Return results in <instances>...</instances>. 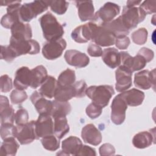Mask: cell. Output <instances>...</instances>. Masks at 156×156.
Returning <instances> with one entry per match:
<instances>
[{
    "label": "cell",
    "instance_id": "obj_22",
    "mask_svg": "<svg viewBox=\"0 0 156 156\" xmlns=\"http://www.w3.org/2000/svg\"><path fill=\"white\" fill-rule=\"evenodd\" d=\"M75 3L81 21L93 20L94 16V8L92 1H76Z\"/></svg>",
    "mask_w": 156,
    "mask_h": 156
},
{
    "label": "cell",
    "instance_id": "obj_39",
    "mask_svg": "<svg viewBox=\"0 0 156 156\" xmlns=\"http://www.w3.org/2000/svg\"><path fill=\"white\" fill-rule=\"evenodd\" d=\"M10 101L13 104L18 105L23 103L27 99V94L24 90H14L10 95Z\"/></svg>",
    "mask_w": 156,
    "mask_h": 156
},
{
    "label": "cell",
    "instance_id": "obj_20",
    "mask_svg": "<svg viewBox=\"0 0 156 156\" xmlns=\"http://www.w3.org/2000/svg\"><path fill=\"white\" fill-rule=\"evenodd\" d=\"M93 22L76 27L71 32V38L77 43H85L91 39Z\"/></svg>",
    "mask_w": 156,
    "mask_h": 156
},
{
    "label": "cell",
    "instance_id": "obj_7",
    "mask_svg": "<svg viewBox=\"0 0 156 156\" xmlns=\"http://www.w3.org/2000/svg\"><path fill=\"white\" fill-rule=\"evenodd\" d=\"M116 38V37L110 30L93 22L91 40L96 44L102 47L110 46L115 44Z\"/></svg>",
    "mask_w": 156,
    "mask_h": 156
},
{
    "label": "cell",
    "instance_id": "obj_21",
    "mask_svg": "<svg viewBox=\"0 0 156 156\" xmlns=\"http://www.w3.org/2000/svg\"><path fill=\"white\" fill-rule=\"evenodd\" d=\"M15 112L12 106L9 104L8 98L0 96V117L1 124L12 123L15 121Z\"/></svg>",
    "mask_w": 156,
    "mask_h": 156
},
{
    "label": "cell",
    "instance_id": "obj_47",
    "mask_svg": "<svg viewBox=\"0 0 156 156\" xmlns=\"http://www.w3.org/2000/svg\"><path fill=\"white\" fill-rule=\"evenodd\" d=\"M130 43V40L129 38L127 36H121L118 37L115 40V45L117 48L123 50L126 49Z\"/></svg>",
    "mask_w": 156,
    "mask_h": 156
},
{
    "label": "cell",
    "instance_id": "obj_45",
    "mask_svg": "<svg viewBox=\"0 0 156 156\" xmlns=\"http://www.w3.org/2000/svg\"><path fill=\"white\" fill-rule=\"evenodd\" d=\"M155 3V1H144L140 5V7L146 15L151 14L152 13H155L156 11Z\"/></svg>",
    "mask_w": 156,
    "mask_h": 156
},
{
    "label": "cell",
    "instance_id": "obj_43",
    "mask_svg": "<svg viewBox=\"0 0 156 156\" xmlns=\"http://www.w3.org/2000/svg\"><path fill=\"white\" fill-rule=\"evenodd\" d=\"M1 90L3 93L9 92L12 89V81L7 74L2 75L0 78Z\"/></svg>",
    "mask_w": 156,
    "mask_h": 156
},
{
    "label": "cell",
    "instance_id": "obj_18",
    "mask_svg": "<svg viewBox=\"0 0 156 156\" xmlns=\"http://www.w3.org/2000/svg\"><path fill=\"white\" fill-rule=\"evenodd\" d=\"M81 136L85 143L93 146L99 144L102 138L101 132L93 124H87L82 128Z\"/></svg>",
    "mask_w": 156,
    "mask_h": 156
},
{
    "label": "cell",
    "instance_id": "obj_19",
    "mask_svg": "<svg viewBox=\"0 0 156 156\" xmlns=\"http://www.w3.org/2000/svg\"><path fill=\"white\" fill-rule=\"evenodd\" d=\"M82 145V143L79 138L70 136L62 141V150L60 151V152L57 153V155H77Z\"/></svg>",
    "mask_w": 156,
    "mask_h": 156
},
{
    "label": "cell",
    "instance_id": "obj_23",
    "mask_svg": "<svg viewBox=\"0 0 156 156\" xmlns=\"http://www.w3.org/2000/svg\"><path fill=\"white\" fill-rule=\"evenodd\" d=\"M12 37L16 39L30 40L32 37V32L30 26L25 24L21 21H16L11 27Z\"/></svg>",
    "mask_w": 156,
    "mask_h": 156
},
{
    "label": "cell",
    "instance_id": "obj_16",
    "mask_svg": "<svg viewBox=\"0 0 156 156\" xmlns=\"http://www.w3.org/2000/svg\"><path fill=\"white\" fill-rule=\"evenodd\" d=\"M32 83V71L26 66H22L17 69L13 82L16 89L24 90Z\"/></svg>",
    "mask_w": 156,
    "mask_h": 156
},
{
    "label": "cell",
    "instance_id": "obj_26",
    "mask_svg": "<svg viewBox=\"0 0 156 156\" xmlns=\"http://www.w3.org/2000/svg\"><path fill=\"white\" fill-rule=\"evenodd\" d=\"M155 143V135L151 132L143 131L136 133L132 139L133 146L138 149H144Z\"/></svg>",
    "mask_w": 156,
    "mask_h": 156
},
{
    "label": "cell",
    "instance_id": "obj_42",
    "mask_svg": "<svg viewBox=\"0 0 156 156\" xmlns=\"http://www.w3.org/2000/svg\"><path fill=\"white\" fill-rule=\"evenodd\" d=\"M29 114L24 108H20L15 114V121L16 125H22L28 122Z\"/></svg>",
    "mask_w": 156,
    "mask_h": 156
},
{
    "label": "cell",
    "instance_id": "obj_25",
    "mask_svg": "<svg viewBox=\"0 0 156 156\" xmlns=\"http://www.w3.org/2000/svg\"><path fill=\"white\" fill-rule=\"evenodd\" d=\"M102 59L110 68H115L121 64L120 52L115 48H108L102 51Z\"/></svg>",
    "mask_w": 156,
    "mask_h": 156
},
{
    "label": "cell",
    "instance_id": "obj_49",
    "mask_svg": "<svg viewBox=\"0 0 156 156\" xmlns=\"http://www.w3.org/2000/svg\"><path fill=\"white\" fill-rule=\"evenodd\" d=\"M138 54H141L146 60L147 63L151 62L154 57V52L151 49L145 48V47L141 48L138 51Z\"/></svg>",
    "mask_w": 156,
    "mask_h": 156
},
{
    "label": "cell",
    "instance_id": "obj_44",
    "mask_svg": "<svg viewBox=\"0 0 156 156\" xmlns=\"http://www.w3.org/2000/svg\"><path fill=\"white\" fill-rule=\"evenodd\" d=\"M76 90V98H82L86 95V90L87 89V85L86 82L83 80H79L74 83Z\"/></svg>",
    "mask_w": 156,
    "mask_h": 156
},
{
    "label": "cell",
    "instance_id": "obj_51",
    "mask_svg": "<svg viewBox=\"0 0 156 156\" xmlns=\"http://www.w3.org/2000/svg\"><path fill=\"white\" fill-rule=\"evenodd\" d=\"M141 2V1H127V6H130V7H134L137 5H140V4Z\"/></svg>",
    "mask_w": 156,
    "mask_h": 156
},
{
    "label": "cell",
    "instance_id": "obj_24",
    "mask_svg": "<svg viewBox=\"0 0 156 156\" xmlns=\"http://www.w3.org/2000/svg\"><path fill=\"white\" fill-rule=\"evenodd\" d=\"M119 94L127 105L130 107H136L141 105L145 96L144 92L136 88L123 91Z\"/></svg>",
    "mask_w": 156,
    "mask_h": 156
},
{
    "label": "cell",
    "instance_id": "obj_29",
    "mask_svg": "<svg viewBox=\"0 0 156 156\" xmlns=\"http://www.w3.org/2000/svg\"><path fill=\"white\" fill-rule=\"evenodd\" d=\"M102 26L113 32L116 37L127 36L130 32V30L123 24L120 16L111 22Z\"/></svg>",
    "mask_w": 156,
    "mask_h": 156
},
{
    "label": "cell",
    "instance_id": "obj_11",
    "mask_svg": "<svg viewBox=\"0 0 156 156\" xmlns=\"http://www.w3.org/2000/svg\"><path fill=\"white\" fill-rule=\"evenodd\" d=\"M134 85L137 88L143 90H148L155 87V69L152 71L142 70L135 74Z\"/></svg>",
    "mask_w": 156,
    "mask_h": 156
},
{
    "label": "cell",
    "instance_id": "obj_38",
    "mask_svg": "<svg viewBox=\"0 0 156 156\" xmlns=\"http://www.w3.org/2000/svg\"><path fill=\"white\" fill-rule=\"evenodd\" d=\"M17 55L10 45H1V58L8 62H12Z\"/></svg>",
    "mask_w": 156,
    "mask_h": 156
},
{
    "label": "cell",
    "instance_id": "obj_5",
    "mask_svg": "<svg viewBox=\"0 0 156 156\" xmlns=\"http://www.w3.org/2000/svg\"><path fill=\"white\" fill-rule=\"evenodd\" d=\"M9 45L13 49L17 57L26 54H37L40 50L39 43L32 39H16L11 37Z\"/></svg>",
    "mask_w": 156,
    "mask_h": 156
},
{
    "label": "cell",
    "instance_id": "obj_6",
    "mask_svg": "<svg viewBox=\"0 0 156 156\" xmlns=\"http://www.w3.org/2000/svg\"><path fill=\"white\" fill-rule=\"evenodd\" d=\"M120 9L118 4L107 2L96 12L93 22L100 26L108 23L119 13Z\"/></svg>",
    "mask_w": 156,
    "mask_h": 156
},
{
    "label": "cell",
    "instance_id": "obj_41",
    "mask_svg": "<svg viewBox=\"0 0 156 156\" xmlns=\"http://www.w3.org/2000/svg\"><path fill=\"white\" fill-rule=\"evenodd\" d=\"M15 126L12 123H4L1 126V137L2 140L9 137H14Z\"/></svg>",
    "mask_w": 156,
    "mask_h": 156
},
{
    "label": "cell",
    "instance_id": "obj_40",
    "mask_svg": "<svg viewBox=\"0 0 156 156\" xmlns=\"http://www.w3.org/2000/svg\"><path fill=\"white\" fill-rule=\"evenodd\" d=\"M102 108L94 102L90 104L86 108V114L91 119L98 118L102 113Z\"/></svg>",
    "mask_w": 156,
    "mask_h": 156
},
{
    "label": "cell",
    "instance_id": "obj_13",
    "mask_svg": "<svg viewBox=\"0 0 156 156\" xmlns=\"http://www.w3.org/2000/svg\"><path fill=\"white\" fill-rule=\"evenodd\" d=\"M121 65H123L132 73L139 71L144 68L146 64V60L140 54H138L135 57H132L127 52H120Z\"/></svg>",
    "mask_w": 156,
    "mask_h": 156
},
{
    "label": "cell",
    "instance_id": "obj_30",
    "mask_svg": "<svg viewBox=\"0 0 156 156\" xmlns=\"http://www.w3.org/2000/svg\"><path fill=\"white\" fill-rule=\"evenodd\" d=\"M20 145L15 139V137H9L3 140L1 146L0 155L14 156L16 154Z\"/></svg>",
    "mask_w": 156,
    "mask_h": 156
},
{
    "label": "cell",
    "instance_id": "obj_37",
    "mask_svg": "<svg viewBox=\"0 0 156 156\" xmlns=\"http://www.w3.org/2000/svg\"><path fill=\"white\" fill-rule=\"evenodd\" d=\"M147 35L148 32L146 29H145L144 27H141L134 31L131 35V38L132 41L135 44L138 45H142L146 42Z\"/></svg>",
    "mask_w": 156,
    "mask_h": 156
},
{
    "label": "cell",
    "instance_id": "obj_4",
    "mask_svg": "<svg viewBox=\"0 0 156 156\" xmlns=\"http://www.w3.org/2000/svg\"><path fill=\"white\" fill-rule=\"evenodd\" d=\"M146 14L140 7L126 5L123 7L122 15L120 16L125 27L130 30L144 21Z\"/></svg>",
    "mask_w": 156,
    "mask_h": 156
},
{
    "label": "cell",
    "instance_id": "obj_46",
    "mask_svg": "<svg viewBox=\"0 0 156 156\" xmlns=\"http://www.w3.org/2000/svg\"><path fill=\"white\" fill-rule=\"evenodd\" d=\"M99 154L101 156L113 155L115 154L114 146L110 143H104L99 147Z\"/></svg>",
    "mask_w": 156,
    "mask_h": 156
},
{
    "label": "cell",
    "instance_id": "obj_14",
    "mask_svg": "<svg viewBox=\"0 0 156 156\" xmlns=\"http://www.w3.org/2000/svg\"><path fill=\"white\" fill-rule=\"evenodd\" d=\"M132 73L123 65H121L115 71V88L118 92H123L132 85Z\"/></svg>",
    "mask_w": 156,
    "mask_h": 156
},
{
    "label": "cell",
    "instance_id": "obj_9",
    "mask_svg": "<svg viewBox=\"0 0 156 156\" xmlns=\"http://www.w3.org/2000/svg\"><path fill=\"white\" fill-rule=\"evenodd\" d=\"M66 47L63 38L48 41L42 48L43 55L48 60H55L60 57Z\"/></svg>",
    "mask_w": 156,
    "mask_h": 156
},
{
    "label": "cell",
    "instance_id": "obj_33",
    "mask_svg": "<svg viewBox=\"0 0 156 156\" xmlns=\"http://www.w3.org/2000/svg\"><path fill=\"white\" fill-rule=\"evenodd\" d=\"M71 111V106L68 101L62 102L54 100L52 101V108L50 115L52 118L60 116H66L69 114Z\"/></svg>",
    "mask_w": 156,
    "mask_h": 156
},
{
    "label": "cell",
    "instance_id": "obj_31",
    "mask_svg": "<svg viewBox=\"0 0 156 156\" xmlns=\"http://www.w3.org/2000/svg\"><path fill=\"white\" fill-rule=\"evenodd\" d=\"M54 134L60 140L69 132V126L65 116H57L54 118Z\"/></svg>",
    "mask_w": 156,
    "mask_h": 156
},
{
    "label": "cell",
    "instance_id": "obj_12",
    "mask_svg": "<svg viewBox=\"0 0 156 156\" xmlns=\"http://www.w3.org/2000/svg\"><path fill=\"white\" fill-rule=\"evenodd\" d=\"M35 132L38 139L54 134V122L51 115H40L35 122Z\"/></svg>",
    "mask_w": 156,
    "mask_h": 156
},
{
    "label": "cell",
    "instance_id": "obj_32",
    "mask_svg": "<svg viewBox=\"0 0 156 156\" xmlns=\"http://www.w3.org/2000/svg\"><path fill=\"white\" fill-rule=\"evenodd\" d=\"M74 97H76V90L74 84L66 87L58 85L54 96L55 100L67 102Z\"/></svg>",
    "mask_w": 156,
    "mask_h": 156
},
{
    "label": "cell",
    "instance_id": "obj_28",
    "mask_svg": "<svg viewBox=\"0 0 156 156\" xmlns=\"http://www.w3.org/2000/svg\"><path fill=\"white\" fill-rule=\"evenodd\" d=\"M58 87L57 80L52 76H48L40 88V93L45 98L51 99L54 98Z\"/></svg>",
    "mask_w": 156,
    "mask_h": 156
},
{
    "label": "cell",
    "instance_id": "obj_3",
    "mask_svg": "<svg viewBox=\"0 0 156 156\" xmlns=\"http://www.w3.org/2000/svg\"><path fill=\"white\" fill-rule=\"evenodd\" d=\"M49 5V1H34L21 5L19 16L22 22H29L38 15L46 11Z\"/></svg>",
    "mask_w": 156,
    "mask_h": 156
},
{
    "label": "cell",
    "instance_id": "obj_2",
    "mask_svg": "<svg viewBox=\"0 0 156 156\" xmlns=\"http://www.w3.org/2000/svg\"><path fill=\"white\" fill-rule=\"evenodd\" d=\"M85 93L93 102L104 108L108 104L111 98L115 94V91L110 85H93L87 88Z\"/></svg>",
    "mask_w": 156,
    "mask_h": 156
},
{
    "label": "cell",
    "instance_id": "obj_1",
    "mask_svg": "<svg viewBox=\"0 0 156 156\" xmlns=\"http://www.w3.org/2000/svg\"><path fill=\"white\" fill-rule=\"evenodd\" d=\"M43 37L48 41L62 38L64 34L63 26L50 12L41 16L39 20Z\"/></svg>",
    "mask_w": 156,
    "mask_h": 156
},
{
    "label": "cell",
    "instance_id": "obj_27",
    "mask_svg": "<svg viewBox=\"0 0 156 156\" xmlns=\"http://www.w3.org/2000/svg\"><path fill=\"white\" fill-rule=\"evenodd\" d=\"M32 71V83L30 87L35 89L48 78V72L46 68L43 65H39L31 69Z\"/></svg>",
    "mask_w": 156,
    "mask_h": 156
},
{
    "label": "cell",
    "instance_id": "obj_8",
    "mask_svg": "<svg viewBox=\"0 0 156 156\" xmlns=\"http://www.w3.org/2000/svg\"><path fill=\"white\" fill-rule=\"evenodd\" d=\"M35 121H30L24 124L15 126L14 137L22 145L27 144L38 140L35 127Z\"/></svg>",
    "mask_w": 156,
    "mask_h": 156
},
{
    "label": "cell",
    "instance_id": "obj_17",
    "mask_svg": "<svg viewBox=\"0 0 156 156\" xmlns=\"http://www.w3.org/2000/svg\"><path fill=\"white\" fill-rule=\"evenodd\" d=\"M30 99L36 110L40 115H51L52 108V101L46 99L45 97L40 93V91H37L33 92Z\"/></svg>",
    "mask_w": 156,
    "mask_h": 156
},
{
    "label": "cell",
    "instance_id": "obj_36",
    "mask_svg": "<svg viewBox=\"0 0 156 156\" xmlns=\"http://www.w3.org/2000/svg\"><path fill=\"white\" fill-rule=\"evenodd\" d=\"M49 5L52 12L61 15L66 12L69 5V2L62 0L49 1Z\"/></svg>",
    "mask_w": 156,
    "mask_h": 156
},
{
    "label": "cell",
    "instance_id": "obj_10",
    "mask_svg": "<svg viewBox=\"0 0 156 156\" xmlns=\"http://www.w3.org/2000/svg\"><path fill=\"white\" fill-rule=\"evenodd\" d=\"M127 106L119 94L114 98L111 105V120L114 124L120 125L124 122Z\"/></svg>",
    "mask_w": 156,
    "mask_h": 156
},
{
    "label": "cell",
    "instance_id": "obj_48",
    "mask_svg": "<svg viewBox=\"0 0 156 156\" xmlns=\"http://www.w3.org/2000/svg\"><path fill=\"white\" fill-rule=\"evenodd\" d=\"M87 52L91 57H100L102 56V50L99 46L90 43L87 48Z\"/></svg>",
    "mask_w": 156,
    "mask_h": 156
},
{
    "label": "cell",
    "instance_id": "obj_50",
    "mask_svg": "<svg viewBox=\"0 0 156 156\" xmlns=\"http://www.w3.org/2000/svg\"><path fill=\"white\" fill-rule=\"evenodd\" d=\"M77 155L96 156V153L94 149L87 145H82Z\"/></svg>",
    "mask_w": 156,
    "mask_h": 156
},
{
    "label": "cell",
    "instance_id": "obj_15",
    "mask_svg": "<svg viewBox=\"0 0 156 156\" xmlns=\"http://www.w3.org/2000/svg\"><path fill=\"white\" fill-rule=\"evenodd\" d=\"M64 57L68 64L77 68L85 67L90 63V58L85 53L75 49L67 50Z\"/></svg>",
    "mask_w": 156,
    "mask_h": 156
},
{
    "label": "cell",
    "instance_id": "obj_34",
    "mask_svg": "<svg viewBox=\"0 0 156 156\" xmlns=\"http://www.w3.org/2000/svg\"><path fill=\"white\" fill-rule=\"evenodd\" d=\"M76 81L75 71L67 68L60 73L58 77V85L60 87H66L73 85Z\"/></svg>",
    "mask_w": 156,
    "mask_h": 156
},
{
    "label": "cell",
    "instance_id": "obj_35",
    "mask_svg": "<svg viewBox=\"0 0 156 156\" xmlns=\"http://www.w3.org/2000/svg\"><path fill=\"white\" fill-rule=\"evenodd\" d=\"M41 142L43 147L49 151H55L60 147V139L54 134L43 137Z\"/></svg>",
    "mask_w": 156,
    "mask_h": 156
}]
</instances>
